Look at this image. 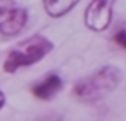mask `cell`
Masks as SVG:
<instances>
[{
  "mask_svg": "<svg viewBox=\"0 0 126 121\" xmlns=\"http://www.w3.org/2000/svg\"><path fill=\"white\" fill-rule=\"evenodd\" d=\"M121 81V70L114 65H105L93 72L88 77L77 81L74 86V95L84 102H96L114 91Z\"/></svg>",
  "mask_w": 126,
  "mask_h": 121,
  "instance_id": "obj_1",
  "label": "cell"
},
{
  "mask_svg": "<svg viewBox=\"0 0 126 121\" xmlns=\"http://www.w3.org/2000/svg\"><path fill=\"white\" fill-rule=\"evenodd\" d=\"M53 51V42L44 35H32L19 42L16 48L11 49L4 62V70L7 74H14L21 67H30L49 54Z\"/></svg>",
  "mask_w": 126,
  "mask_h": 121,
  "instance_id": "obj_2",
  "label": "cell"
},
{
  "mask_svg": "<svg viewBox=\"0 0 126 121\" xmlns=\"http://www.w3.org/2000/svg\"><path fill=\"white\" fill-rule=\"evenodd\" d=\"M28 12L16 0H0V35L16 37L26 26Z\"/></svg>",
  "mask_w": 126,
  "mask_h": 121,
  "instance_id": "obj_3",
  "label": "cell"
},
{
  "mask_svg": "<svg viewBox=\"0 0 126 121\" xmlns=\"http://www.w3.org/2000/svg\"><path fill=\"white\" fill-rule=\"evenodd\" d=\"M116 0H91L84 12V23L93 32H103L109 28L114 14Z\"/></svg>",
  "mask_w": 126,
  "mask_h": 121,
  "instance_id": "obj_4",
  "label": "cell"
},
{
  "mask_svg": "<svg viewBox=\"0 0 126 121\" xmlns=\"http://www.w3.org/2000/svg\"><path fill=\"white\" fill-rule=\"evenodd\" d=\"M61 86H63V81H61L60 75L58 74H49L40 83L32 86V93L39 100H49L61 89Z\"/></svg>",
  "mask_w": 126,
  "mask_h": 121,
  "instance_id": "obj_5",
  "label": "cell"
},
{
  "mask_svg": "<svg viewBox=\"0 0 126 121\" xmlns=\"http://www.w3.org/2000/svg\"><path fill=\"white\" fill-rule=\"evenodd\" d=\"M77 4L79 0H44V9L49 16L61 18L67 12H70Z\"/></svg>",
  "mask_w": 126,
  "mask_h": 121,
  "instance_id": "obj_6",
  "label": "cell"
},
{
  "mask_svg": "<svg viewBox=\"0 0 126 121\" xmlns=\"http://www.w3.org/2000/svg\"><path fill=\"white\" fill-rule=\"evenodd\" d=\"M114 42L123 49H126V30H119V32L114 34Z\"/></svg>",
  "mask_w": 126,
  "mask_h": 121,
  "instance_id": "obj_7",
  "label": "cell"
},
{
  "mask_svg": "<svg viewBox=\"0 0 126 121\" xmlns=\"http://www.w3.org/2000/svg\"><path fill=\"white\" fill-rule=\"evenodd\" d=\"M4 105H5V95H4L2 89H0V109H2Z\"/></svg>",
  "mask_w": 126,
  "mask_h": 121,
  "instance_id": "obj_8",
  "label": "cell"
}]
</instances>
